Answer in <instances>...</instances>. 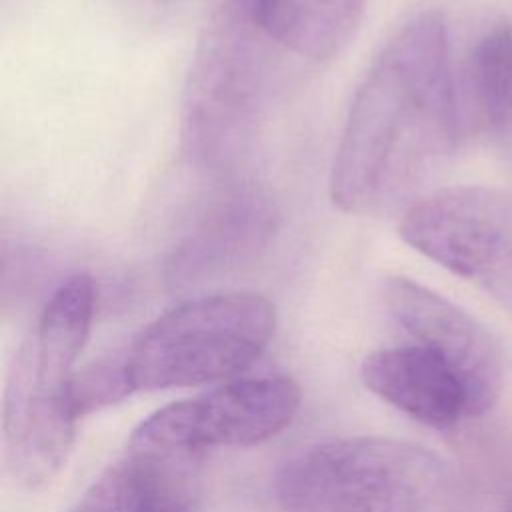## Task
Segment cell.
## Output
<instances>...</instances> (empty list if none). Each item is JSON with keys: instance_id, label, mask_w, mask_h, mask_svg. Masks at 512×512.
I'll return each mask as SVG.
<instances>
[{"instance_id": "9a60e30c", "label": "cell", "mask_w": 512, "mask_h": 512, "mask_svg": "<svg viewBox=\"0 0 512 512\" xmlns=\"http://www.w3.org/2000/svg\"><path fill=\"white\" fill-rule=\"evenodd\" d=\"M498 512H512V490H510L508 496L504 498V502H502V506H500Z\"/></svg>"}, {"instance_id": "ba28073f", "label": "cell", "mask_w": 512, "mask_h": 512, "mask_svg": "<svg viewBox=\"0 0 512 512\" xmlns=\"http://www.w3.org/2000/svg\"><path fill=\"white\" fill-rule=\"evenodd\" d=\"M276 226V206L262 188L226 182L170 248L166 278L188 288L236 270L268 246Z\"/></svg>"}, {"instance_id": "277c9868", "label": "cell", "mask_w": 512, "mask_h": 512, "mask_svg": "<svg viewBox=\"0 0 512 512\" xmlns=\"http://www.w3.org/2000/svg\"><path fill=\"white\" fill-rule=\"evenodd\" d=\"M448 468L404 440L358 436L300 452L276 478L286 512H428L448 488Z\"/></svg>"}, {"instance_id": "9c48e42d", "label": "cell", "mask_w": 512, "mask_h": 512, "mask_svg": "<svg viewBox=\"0 0 512 512\" xmlns=\"http://www.w3.org/2000/svg\"><path fill=\"white\" fill-rule=\"evenodd\" d=\"M384 304L412 342L440 352L466 376L484 414L496 404L504 380V356L486 326L404 276L386 280Z\"/></svg>"}, {"instance_id": "52a82bcc", "label": "cell", "mask_w": 512, "mask_h": 512, "mask_svg": "<svg viewBox=\"0 0 512 512\" xmlns=\"http://www.w3.org/2000/svg\"><path fill=\"white\" fill-rule=\"evenodd\" d=\"M298 408L300 388L294 380L242 378L160 408L134 430L132 438L200 456L206 448L260 444L284 430Z\"/></svg>"}, {"instance_id": "5b68a950", "label": "cell", "mask_w": 512, "mask_h": 512, "mask_svg": "<svg viewBox=\"0 0 512 512\" xmlns=\"http://www.w3.org/2000/svg\"><path fill=\"white\" fill-rule=\"evenodd\" d=\"M276 328L274 304L256 292L186 300L150 322L122 352L132 390L218 382L248 368Z\"/></svg>"}, {"instance_id": "30bf717a", "label": "cell", "mask_w": 512, "mask_h": 512, "mask_svg": "<svg viewBox=\"0 0 512 512\" xmlns=\"http://www.w3.org/2000/svg\"><path fill=\"white\" fill-rule=\"evenodd\" d=\"M360 376L376 396L432 428L484 416L466 376L440 352L416 342L370 354Z\"/></svg>"}, {"instance_id": "5bb4252c", "label": "cell", "mask_w": 512, "mask_h": 512, "mask_svg": "<svg viewBox=\"0 0 512 512\" xmlns=\"http://www.w3.org/2000/svg\"><path fill=\"white\" fill-rule=\"evenodd\" d=\"M132 392L122 354L108 356L74 372L70 382V410L78 420L80 416L114 404Z\"/></svg>"}, {"instance_id": "7c38bea8", "label": "cell", "mask_w": 512, "mask_h": 512, "mask_svg": "<svg viewBox=\"0 0 512 512\" xmlns=\"http://www.w3.org/2000/svg\"><path fill=\"white\" fill-rule=\"evenodd\" d=\"M368 0H248L262 30L286 52L324 62L358 30Z\"/></svg>"}, {"instance_id": "6da1fadb", "label": "cell", "mask_w": 512, "mask_h": 512, "mask_svg": "<svg viewBox=\"0 0 512 512\" xmlns=\"http://www.w3.org/2000/svg\"><path fill=\"white\" fill-rule=\"evenodd\" d=\"M460 114L442 16L404 22L364 74L330 168V198L348 214L396 206L454 150Z\"/></svg>"}, {"instance_id": "3957f363", "label": "cell", "mask_w": 512, "mask_h": 512, "mask_svg": "<svg viewBox=\"0 0 512 512\" xmlns=\"http://www.w3.org/2000/svg\"><path fill=\"white\" fill-rule=\"evenodd\" d=\"M278 52L248 0L214 2L182 94L180 136L196 166L230 174L268 106Z\"/></svg>"}, {"instance_id": "8fae6325", "label": "cell", "mask_w": 512, "mask_h": 512, "mask_svg": "<svg viewBox=\"0 0 512 512\" xmlns=\"http://www.w3.org/2000/svg\"><path fill=\"white\" fill-rule=\"evenodd\" d=\"M198 454L130 438L114 462L70 512H194Z\"/></svg>"}, {"instance_id": "7a4b0ae2", "label": "cell", "mask_w": 512, "mask_h": 512, "mask_svg": "<svg viewBox=\"0 0 512 512\" xmlns=\"http://www.w3.org/2000/svg\"><path fill=\"white\" fill-rule=\"evenodd\" d=\"M94 282L66 278L48 298L18 348L4 402V458L26 488L48 484L64 466L76 418L70 382L92 326Z\"/></svg>"}, {"instance_id": "8992f818", "label": "cell", "mask_w": 512, "mask_h": 512, "mask_svg": "<svg viewBox=\"0 0 512 512\" xmlns=\"http://www.w3.org/2000/svg\"><path fill=\"white\" fill-rule=\"evenodd\" d=\"M400 236L446 270L478 284L512 314V192L458 186L408 206Z\"/></svg>"}, {"instance_id": "4fadbf2b", "label": "cell", "mask_w": 512, "mask_h": 512, "mask_svg": "<svg viewBox=\"0 0 512 512\" xmlns=\"http://www.w3.org/2000/svg\"><path fill=\"white\" fill-rule=\"evenodd\" d=\"M468 90L476 122L488 134L512 140V24L492 26L474 46Z\"/></svg>"}]
</instances>
